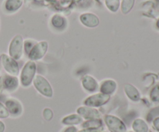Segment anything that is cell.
<instances>
[{"mask_svg":"<svg viewBox=\"0 0 159 132\" xmlns=\"http://www.w3.org/2000/svg\"><path fill=\"white\" fill-rule=\"evenodd\" d=\"M37 70L36 63L33 61H29L24 65L21 73V83L23 87H27L30 85L35 77V73Z\"/></svg>","mask_w":159,"mask_h":132,"instance_id":"obj_1","label":"cell"},{"mask_svg":"<svg viewBox=\"0 0 159 132\" xmlns=\"http://www.w3.org/2000/svg\"><path fill=\"white\" fill-rule=\"evenodd\" d=\"M23 52V40L20 35H16L13 37L9 46V57L13 60H19L21 58Z\"/></svg>","mask_w":159,"mask_h":132,"instance_id":"obj_2","label":"cell"},{"mask_svg":"<svg viewBox=\"0 0 159 132\" xmlns=\"http://www.w3.org/2000/svg\"><path fill=\"white\" fill-rule=\"evenodd\" d=\"M34 85L36 89L44 97H52L53 90L48 80L40 75H37L34 79Z\"/></svg>","mask_w":159,"mask_h":132,"instance_id":"obj_3","label":"cell"},{"mask_svg":"<svg viewBox=\"0 0 159 132\" xmlns=\"http://www.w3.org/2000/svg\"><path fill=\"white\" fill-rule=\"evenodd\" d=\"M0 62L5 70L11 76H16L19 74V66L16 61L9 56L2 53L0 56Z\"/></svg>","mask_w":159,"mask_h":132,"instance_id":"obj_4","label":"cell"},{"mask_svg":"<svg viewBox=\"0 0 159 132\" xmlns=\"http://www.w3.org/2000/svg\"><path fill=\"white\" fill-rule=\"evenodd\" d=\"M104 121L106 125L111 132H127V127L118 117L113 115H107Z\"/></svg>","mask_w":159,"mask_h":132,"instance_id":"obj_5","label":"cell"},{"mask_svg":"<svg viewBox=\"0 0 159 132\" xmlns=\"http://www.w3.org/2000/svg\"><path fill=\"white\" fill-rule=\"evenodd\" d=\"M110 95L100 93V94H96L89 97L84 100L83 104L85 106L90 107V108H99L106 104L110 100Z\"/></svg>","mask_w":159,"mask_h":132,"instance_id":"obj_6","label":"cell"},{"mask_svg":"<svg viewBox=\"0 0 159 132\" xmlns=\"http://www.w3.org/2000/svg\"><path fill=\"white\" fill-rule=\"evenodd\" d=\"M48 44L46 41H41L34 45L29 53V58L31 60H38L43 58L48 51Z\"/></svg>","mask_w":159,"mask_h":132,"instance_id":"obj_7","label":"cell"},{"mask_svg":"<svg viewBox=\"0 0 159 132\" xmlns=\"http://www.w3.org/2000/svg\"><path fill=\"white\" fill-rule=\"evenodd\" d=\"M5 106H6L9 114L12 117H17L23 114V106H22L21 103L16 99L11 98L6 100L5 102Z\"/></svg>","mask_w":159,"mask_h":132,"instance_id":"obj_8","label":"cell"},{"mask_svg":"<svg viewBox=\"0 0 159 132\" xmlns=\"http://www.w3.org/2000/svg\"><path fill=\"white\" fill-rule=\"evenodd\" d=\"M78 114L81 116L82 118L86 120H93V119L100 118V113L99 111L90 107H81L77 109Z\"/></svg>","mask_w":159,"mask_h":132,"instance_id":"obj_9","label":"cell"},{"mask_svg":"<svg viewBox=\"0 0 159 132\" xmlns=\"http://www.w3.org/2000/svg\"><path fill=\"white\" fill-rule=\"evenodd\" d=\"M80 21L84 26L89 28L96 27L99 24V18L93 13H83L81 15Z\"/></svg>","mask_w":159,"mask_h":132,"instance_id":"obj_10","label":"cell"},{"mask_svg":"<svg viewBox=\"0 0 159 132\" xmlns=\"http://www.w3.org/2000/svg\"><path fill=\"white\" fill-rule=\"evenodd\" d=\"M3 87L8 91H14L18 88L19 81L18 79L11 75H5L2 80Z\"/></svg>","mask_w":159,"mask_h":132,"instance_id":"obj_11","label":"cell"},{"mask_svg":"<svg viewBox=\"0 0 159 132\" xmlns=\"http://www.w3.org/2000/svg\"><path fill=\"white\" fill-rule=\"evenodd\" d=\"M82 86L84 89L88 92H95L97 91L99 85L96 80L90 76H85L82 80Z\"/></svg>","mask_w":159,"mask_h":132,"instance_id":"obj_12","label":"cell"},{"mask_svg":"<svg viewBox=\"0 0 159 132\" xmlns=\"http://www.w3.org/2000/svg\"><path fill=\"white\" fill-rule=\"evenodd\" d=\"M116 89V83L113 80H107L103 81L100 87V92L102 94L110 95L114 93Z\"/></svg>","mask_w":159,"mask_h":132,"instance_id":"obj_13","label":"cell"},{"mask_svg":"<svg viewBox=\"0 0 159 132\" xmlns=\"http://www.w3.org/2000/svg\"><path fill=\"white\" fill-rule=\"evenodd\" d=\"M124 91L127 97L133 101H138L140 100L141 96H140L139 91L133 85L129 84V83L124 85Z\"/></svg>","mask_w":159,"mask_h":132,"instance_id":"obj_14","label":"cell"},{"mask_svg":"<svg viewBox=\"0 0 159 132\" xmlns=\"http://www.w3.org/2000/svg\"><path fill=\"white\" fill-rule=\"evenodd\" d=\"M82 122V117L79 114H70L67 117H64L62 120V124L68 126L79 125Z\"/></svg>","mask_w":159,"mask_h":132,"instance_id":"obj_15","label":"cell"},{"mask_svg":"<svg viewBox=\"0 0 159 132\" xmlns=\"http://www.w3.org/2000/svg\"><path fill=\"white\" fill-rule=\"evenodd\" d=\"M23 0H6L5 2V9L9 12H14L22 6Z\"/></svg>","mask_w":159,"mask_h":132,"instance_id":"obj_16","label":"cell"},{"mask_svg":"<svg viewBox=\"0 0 159 132\" xmlns=\"http://www.w3.org/2000/svg\"><path fill=\"white\" fill-rule=\"evenodd\" d=\"M103 125L102 121L99 119H93V120H87L82 123V127L83 129H97L99 130Z\"/></svg>","mask_w":159,"mask_h":132,"instance_id":"obj_17","label":"cell"},{"mask_svg":"<svg viewBox=\"0 0 159 132\" xmlns=\"http://www.w3.org/2000/svg\"><path fill=\"white\" fill-rule=\"evenodd\" d=\"M132 128L135 132H148V126L142 119H136L133 122Z\"/></svg>","mask_w":159,"mask_h":132,"instance_id":"obj_18","label":"cell"},{"mask_svg":"<svg viewBox=\"0 0 159 132\" xmlns=\"http://www.w3.org/2000/svg\"><path fill=\"white\" fill-rule=\"evenodd\" d=\"M51 24L56 29H62L66 25V20L60 15H54L51 19Z\"/></svg>","mask_w":159,"mask_h":132,"instance_id":"obj_19","label":"cell"},{"mask_svg":"<svg viewBox=\"0 0 159 132\" xmlns=\"http://www.w3.org/2000/svg\"><path fill=\"white\" fill-rule=\"evenodd\" d=\"M135 0H123L121 3V12L124 14H127L134 7Z\"/></svg>","mask_w":159,"mask_h":132,"instance_id":"obj_20","label":"cell"},{"mask_svg":"<svg viewBox=\"0 0 159 132\" xmlns=\"http://www.w3.org/2000/svg\"><path fill=\"white\" fill-rule=\"evenodd\" d=\"M105 2L107 7L112 12H116L119 9L120 0H105Z\"/></svg>","mask_w":159,"mask_h":132,"instance_id":"obj_21","label":"cell"},{"mask_svg":"<svg viewBox=\"0 0 159 132\" xmlns=\"http://www.w3.org/2000/svg\"><path fill=\"white\" fill-rule=\"evenodd\" d=\"M150 97L151 99H152V101L155 102V103H158L159 102V84L156 85V86L152 89V91H151Z\"/></svg>","mask_w":159,"mask_h":132,"instance_id":"obj_22","label":"cell"},{"mask_svg":"<svg viewBox=\"0 0 159 132\" xmlns=\"http://www.w3.org/2000/svg\"><path fill=\"white\" fill-rule=\"evenodd\" d=\"M159 117V107L156 108H154L152 111H150V113L148 115L147 119L148 121H152L155 118Z\"/></svg>","mask_w":159,"mask_h":132,"instance_id":"obj_23","label":"cell"},{"mask_svg":"<svg viewBox=\"0 0 159 132\" xmlns=\"http://www.w3.org/2000/svg\"><path fill=\"white\" fill-rule=\"evenodd\" d=\"M9 116V112H8L7 109H6V106L3 105L0 102V118L1 119H5L7 118Z\"/></svg>","mask_w":159,"mask_h":132,"instance_id":"obj_24","label":"cell"},{"mask_svg":"<svg viewBox=\"0 0 159 132\" xmlns=\"http://www.w3.org/2000/svg\"><path fill=\"white\" fill-rule=\"evenodd\" d=\"M43 117L45 120L49 121L53 118V111L50 108H45L43 111Z\"/></svg>","mask_w":159,"mask_h":132,"instance_id":"obj_25","label":"cell"},{"mask_svg":"<svg viewBox=\"0 0 159 132\" xmlns=\"http://www.w3.org/2000/svg\"><path fill=\"white\" fill-rule=\"evenodd\" d=\"M36 44V43L33 40H26L24 43V49L26 50V52L29 54V53L30 52V50L32 49V48L34 47V45Z\"/></svg>","mask_w":159,"mask_h":132,"instance_id":"obj_26","label":"cell"},{"mask_svg":"<svg viewBox=\"0 0 159 132\" xmlns=\"http://www.w3.org/2000/svg\"><path fill=\"white\" fill-rule=\"evenodd\" d=\"M152 122H153V127L155 129L159 132V117L154 119Z\"/></svg>","mask_w":159,"mask_h":132,"instance_id":"obj_27","label":"cell"},{"mask_svg":"<svg viewBox=\"0 0 159 132\" xmlns=\"http://www.w3.org/2000/svg\"><path fill=\"white\" fill-rule=\"evenodd\" d=\"M64 132H78V131H77V128L71 126V127H69V128H68L67 129H65Z\"/></svg>","mask_w":159,"mask_h":132,"instance_id":"obj_28","label":"cell"},{"mask_svg":"<svg viewBox=\"0 0 159 132\" xmlns=\"http://www.w3.org/2000/svg\"><path fill=\"white\" fill-rule=\"evenodd\" d=\"M79 132H100L99 130L97 129H83Z\"/></svg>","mask_w":159,"mask_h":132,"instance_id":"obj_29","label":"cell"},{"mask_svg":"<svg viewBox=\"0 0 159 132\" xmlns=\"http://www.w3.org/2000/svg\"><path fill=\"white\" fill-rule=\"evenodd\" d=\"M5 128H6L5 124L3 123L2 121H0V132H4Z\"/></svg>","mask_w":159,"mask_h":132,"instance_id":"obj_30","label":"cell"},{"mask_svg":"<svg viewBox=\"0 0 159 132\" xmlns=\"http://www.w3.org/2000/svg\"><path fill=\"white\" fill-rule=\"evenodd\" d=\"M156 26H157V27H158L159 29V19H158V21H157V23H156Z\"/></svg>","mask_w":159,"mask_h":132,"instance_id":"obj_31","label":"cell"},{"mask_svg":"<svg viewBox=\"0 0 159 132\" xmlns=\"http://www.w3.org/2000/svg\"><path fill=\"white\" fill-rule=\"evenodd\" d=\"M156 1H157V2H158L159 3V0H156Z\"/></svg>","mask_w":159,"mask_h":132,"instance_id":"obj_32","label":"cell"}]
</instances>
